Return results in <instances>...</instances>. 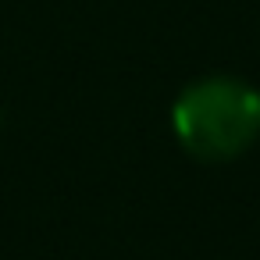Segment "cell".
<instances>
[{"label":"cell","mask_w":260,"mask_h":260,"mask_svg":"<svg viewBox=\"0 0 260 260\" xmlns=\"http://www.w3.org/2000/svg\"><path fill=\"white\" fill-rule=\"evenodd\" d=\"M171 125L192 157L232 160L260 136V93L228 75L200 79L178 96Z\"/></svg>","instance_id":"6da1fadb"}]
</instances>
